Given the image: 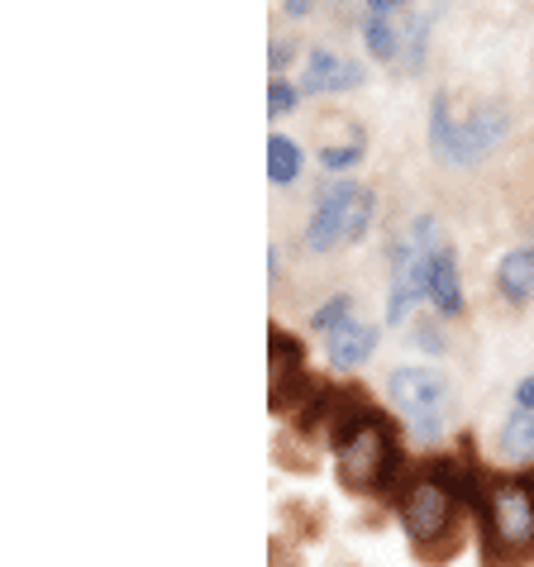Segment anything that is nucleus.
Wrapping results in <instances>:
<instances>
[{
  "instance_id": "obj_1",
  "label": "nucleus",
  "mask_w": 534,
  "mask_h": 567,
  "mask_svg": "<svg viewBox=\"0 0 534 567\" xmlns=\"http://www.w3.org/2000/svg\"><path fill=\"white\" fill-rule=\"evenodd\" d=\"M506 130H511L506 105L482 101V105L468 110L463 120H453L449 115V91H434V101H430V148L444 157V163H453V167L482 163V157L506 138Z\"/></svg>"
},
{
  "instance_id": "obj_2",
  "label": "nucleus",
  "mask_w": 534,
  "mask_h": 567,
  "mask_svg": "<svg viewBox=\"0 0 534 567\" xmlns=\"http://www.w3.org/2000/svg\"><path fill=\"white\" fill-rule=\"evenodd\" d=\"M486 534L496 548H506L511 558L534 554V482H496L486 492Z\"/></svg>"
},
{
  "instance_id": "obj_3",
  "label": "nucleus",
  "mask_w": 534,
  "mask_h": 567,
  "mask_svg": "<svg viewBox=\"0 0 534 567\" xmlns=\"http://www.w3.org/2000/svg\"><path fill=\"white\" fill-rule=\"evenodd\" d=\"M387 391H391V405L411 420L415 439H439V430H444V401H449L444 377L430 368H397L387 377Z\"/></svg>"
},
{
  "instance_id": "obj_4",
  "label": "nucleus",
  "mask_w": 534,
  "mask_h": 567,
  "mask_svg": "<svg viewBox=\"0 0 534 567\" xmlns=\"http://www.w3.org/2000/svg\"><path fill=\"white\" fill-rule=\"evenodd\" d=\"M401 525L405 534H411L415 544H439L449 534L453 525V492H449V482L439 477H420L411 492L401 496Z\"/></svg>"
},
{
  "instance_id": "obj_5",
  "label": "nucleus",
  "mask_w": 534,
  "mask_h": 567,
  "mask_svg": "<svg viewBox=\"0 0 534 567\" xmlns=\"http://www.w3.org/2000/svg\"><path fill=\"white\" fill-rule=\"evenodd\" d=\"M358 196L353 182H335L325 186L316 210H310V225H306V248L310 254H329L335 244H343V215H349V200Z\"/></svg>"
},
{
  "instance_id": "obj_6",
  "label": "nucleus",
  "mask_w": 534,
  "mask_h": 567,
  "mask_svg": "<svg viewBox=\"0 0 534 567\" xmlns=\"http://www.w3.org/2000/svg\"><path fill=\"white\" fill-rule=\"evenodd\" d=\"M301 86L306 91H325V96H335V91H353V86H363V62L339 58L329 49H310Z\"/></svg>"
},
{
  "instance_id": "obj_7",
  "label": "nucleus",
  "mask_w": 534,
  "mask_h": 567,
  "mask_svg": "<svg viewBox=\"0 0 534 567\" xmlns=\"http://www.w3.org/2000/svg\"><path fill=\"white\" fill-rule=\"evenodd\" d=\"M377 353V329L363 320H343L335 334H325V358L335 372H349V368H363V362Z\"/></svg>"
},
{
  "instance_id": "obj_8",
  "label": "nucleus",
  "mask_w": 534,
  "mask_h": 567,
  "mask_svg": "<svg viewBox=\"0 0 534 567\" xmlns=\"http://www.w3.org/2000/svg\"><path fill=\"white\" fill-rule=\"evenodd\" d=\"M430 306L453 320V315L463 310V287H459V258H453V248L434 258V272H430Z\"/></svg>"
},
{
  "instance_id": "obj_9",
  "label": "nucleus",
  "mask_w": 534,
  "mask_h": 567,
  "mask_svg": "<svg viewBox=\"0 0 534 567\" xmlns=\"http://www.w3.org/2000/svg\"><path fill=\"white\" fill-rule=\"evenodd\" d=\"M496 287L511 306H525L530 291H534V248H515V254L501 258L496 267Z\"/></svg>"
},
{
  "instance_id": "obj_10",
  "label": "nucleus",
  "mask_w": 534,
  "mask_h": 567,
  "mask_svg": "<svg viewBox=\"0 0 534 567\" xmlns=\"http://www.w3.org/2000/svg\"><path fill=\"white\" fill-rule=\"evenodd\" d=\"M296 177H301V148H296L287 134H273L267 138V182L291 186Z\"/></svg>"
},
{
  "instance_id": "obj_11",
  "label": "nucleus",
  "mask_w": 534,
  "mask_h": 567,
  "mask_svg": "<svg viewBox=\"0 0 534 567\" xmlns=\"http://www.w3.org/2000/svg\"><path fill=\"white\" fill-rule=\"evenodd\" d=\"M501 458H511V463L534 458V415L530 411H515L506 420V430H501Z\"/></svg>"
},
{
  "instance_id": "obj_12",
  "label": "nucleus",
  "mask_w": 534,
  "mask_h": 567,
  "mask_svg": "<svg viewBox=\"0 0 534 567\" xmlns=\"http://www.w3.org/2000/svg\"><path fill=\"white\" fill-rule=\"evenodd\" d=\"M363 39H368V53L377 62H397L401 58V29L397 20H363Z\"/></svg>"
},
{
  "instance_id": "obj_13",
  "label": "nucleus",
  "mask_w": 534,
  "mask_h": 567,
  "mask_svg": "<svg viewBox=\"0 0 534 567\" xmlns=\"http://www.w3.org/2000/svg\"><path fill=\"white\" fill-rule=\"evenodd\" d=\"M363 148H368L363 130H358V124H349V144H325V148H320V167H325V172H343V167L363 163Z\"/></svg>"
},
{
  "instance_id": "obj_14",
  "label": "nucleus",
  "mask_w": 534,
  "mask_h": 567,
  "mask_svg": "<svg viewBox=\"0 0 534 567\" xmlns=\"http://www.w3.org/2000/svg\"><path fill=\"white\" fill-rule=\"evenodd\" d=\"M372 210H377V196L368 186H358V196L349 200V215H343V244H358L372 225Z\"/></svg>"
},
{
  "instance_id": "obj_15",
  "label": "nucleus",
  "mask_w": 534,
  "mask_h": 567,
  "mask_svg": "<svg viewBox=\"0 0 534 567\" xmlns=\"http://www.w3.org/2000/svg\"><path fill=\"white\" fill-rule=\"evenodd\" d=\"M343 320H353V296H329V301L310 315V324H316V334H335Z\"/></svg>"
},
{
  "instance_id": "obj_16",
  "label": "nucleus",
  "mask_w": 534,
  "mask_h": 567,
  "mask_svg": "<svg viewBox=\"0 0 534 567\" xmlns=\"http://www.w3.org/2000/svg\"><path fill=\"white\" fill-rule=\"evenodd\" d=\"M405 49H411V53H405V68L420 72V62H425V49H430V20H425V14H415V20H411Z\"/></svg>"
},
{
  "instance_id": "obj_17",
  "label": "nucleus",
  "mask_w": 534,
  "mask_h": 567,
  "mask_svg": "<svg viewBox=\"0 0 534 567\" xmlns=\"http://www.w3.org/2000/svg\"><path fill=\"white\" fill-rule=\"evenodd\" d=\"M296 110V86L287 82V76H273V86H267V115H291Z\"/></svg>"
},
{
  "instance_id": "obj_18",
  "label": "nucleus",
  "mask_w": 534,
  "mask_h": 567,
  "mask_svg": "<svg viewBox=\"0 0 534 567\" xmlns=\"http://www.w3.org/2000/svg\"><path fill=\"white\" fill-rule=\"evenodd\" d=\"M397 10H405V0H363V20H397Z\"/></svg>"
},
{
  "instance_id": "obj_19",
  "label": "nucleus",
  "mask_w": 534,
  "mask_h": 567,
  "mask_svg": "<svg viewBox=\"0 0 534 567\" xmlns=\"http://www.w3.org/2000/svg\"><path fill=\"white\" fill-rule=\"evenodd\" d=\"M287 62H291V43H287V39H273V43H267V68H273V76L287 68Z\"/></svg>"
},
{
  "instance_id": "obj_20",
  "label": "nucleus",
  "mask_w": 534,
  "mask_h": 567,
  "mask_svg": "<svg viewBox=\"0 0 534 567\" xmlns=\"http://www.w3.org/2000/svg\"><path fill=\"white\" fill-rule=\"evenodd\" d=\"M415 339H420V349H434V353H439V349H444V334H439V329H434L430 320H425V324H420V329H415Z\"/></svg>"
},
{
  "instance_id": "obj_21",
  "label": "nucleus",
  "mask_w": 534,
  "mask_h": 567,
  "mask_svg": "<svg viewBox=\"0 0 534 567\" xmlns=\"http://www.w3.org/2000/svg\"><path fill=\"white\" fill-rule=\"evenodd\" d=\"M515 411H530L534 415V377H525V382L515 386Z\"/></svg>"
},
{
  "instance_id": "obj_22",
  "label": "nucleus",
  "mask_w": 534,
  "mask_h": 567,
  "mask_svg": "<svg viewBox=\"0 0 534 567\" xmlns=\"http://www.w3.org/2000/svg\"><path fill=\"white\" fill-rule=\"evenodd\" d=\"M281 10H287V14H291V20H301V14L310 10V0H281Z\"/></svg>"
}]
</instances>
